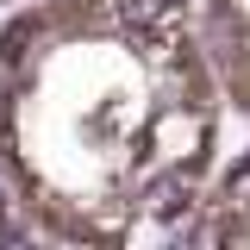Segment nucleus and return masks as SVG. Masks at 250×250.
Wrapping results in <instances>:
<instances>
[{
    "mask_svg": "<svg viewBox=\"0 0 250 250\" xmlns=\"http://www.w3.org/2000/svg\"><path fill=\"white\" fill-rule=\"evenodd\" d=\"M225 113L194 0H25L0 25V175L88 250L182 244Z\"/></svg>",
    "mask_w": 250,
    "mask_h": 250,
    "instance_id": "nucleus-1",
    "label": "nucleus"
},
{
    "mask_svg": "<svg viewBox=\"0 0 250 250\" xmlns=\"http://www.w3.org/2000/svg\"><path fill=\"white\" fill-rule=\"evenodd\" d=\"M194 6H200V38L225 88V106L250 119V0H194Z\"/></svg>",
    "mask_w": 250,
    "mask_h": 250,
    "instance_id": "nucleus-2",
    "label": "nucleus"
},
{
    "mask_svg": "<svg viewBox=\"0 0 250 250\" xmlns=\"http://www.w3.org/2000/svg\"><path fill=\"white\" fill-rule=\"evenodd\" d=\"M182 250H250V150L219 169L207 207L194 213Z\"/></svg>",
    "mask_w": 250,
    "mask_h": 250,
    "instance_id": "nucleus-3",
    "label": "nucleus"
},
{
    "mask_svg": "<svg viewBox=\"0 0 250 250\" xmlns=\"http://www.w3.org/2000/svg\"><path fill=\"white\" fill-rule=\"evenodd\" d=\"M0 250H88V244H75V238H62L50 219H38L13 194V182L0 175Z\"/></svg>",
    "mask_w": 250,
    "mask_h": 250,
    "instance_id": "nucleus-4",
    "label": "nucleus"
}]
</instances>
